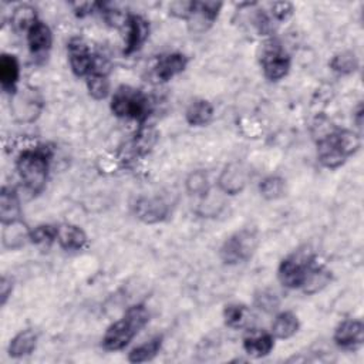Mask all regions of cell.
Masks as SVG:
<instances>
[{"label":"cell","instance_id":"1","mask_svg":"<svg viewBox=\"0 0 364 364\" xmlns=\"http://www.w3.org/2000/svg\"><path fill=\"white\" fill-rule=\"evenodd\" d=\"M360 146L361 139L358 134L350 129L334 128L331 132L317 139V158L323 166L336 169L341 166L348 156L355 154Z\"/></svg>","mask_w":364,"mask_h":364},{"label":"cell","instance_id":"2","mask_svg":"<svg viewBox=\"0 0 364 364\" xmlns=\"http://www.w3.org/2000/svg\"><path fill=\"white\" fill-rule=\"evenodd\" d=\"M51 149L47 145L24 149L16 159V169L26 189L38 195L43 192L48 178Z\"/></svg>","mask_w":364,"mask_h":364},{"label":"cell","instance_id":"3","mask_svg":"<svg viewBox=\"0 0 364 364\" xmlns=\"http://www.w3.org/2000/svg\"><path fill=\"white\" fill-rule=\"evenodd\" d=\"M149 311L144 304H134L128 307L124 316L114 321L102 337V347L107 351H118L125 348L132 338L148 324Z\"/></svg>","mask_w":364,"mask_h":364},{"label":"cell","instance_id":"4","mask_svg":"<svg viewBox=\"0 0 364 364\" xmlns=\"http://www.w3.org/2000/svg\"><path fill=\"white\" fill-rule=\"evenodd\" d=\"M111 111L118 118L144 122L151 111L148 97L136 88L121 85L111 98Z\"/></svg>","mask_w":364,"mask_h":364},{"label":"cell","instance_id":"5","mask_svg":"<svg viewBox=\"0 0 364 364\" xmlns=\"http://www.w3.org/2000/svg\"><path fill=\"white\" fill-rule=\"evenodd\" d=\"M257 245L259 237L256 230L240 229L223 242L219 250V256L225 264H239L253 256Z\"/></svg>","mask_w":364,"mask_h":364},{"label":"cell","instance_id":"6","mask_svg":"<svg viewBox=\"0 0 364 364\" xmlns=\"http://www.w3.org/2000/svg\"><path fill=\"white\" fill-rule=\"evenodd\" d=\"M260 65L269 81H279L289 74L290 57L277 40H267L262 46Z\"/></svg>","mask_w":364,"mask_h":364},{"label":"cell","instance_id":"7","mask_svg":"<svg viewBox=\"0 0 364 364\" xmlns=\"http://www.w3.org/2000/svg\"><path fill=\"white\" fill-rule=\"evenodd\" d=\"M43 98L37 90L24 87L10 95V111L18 122H33L43 111Z\"/></svg>","mask_w":364,"mask_h":364},{"label":"cell","instance_id":"8","mask_svg":"<svg viewBox=\"0 0 364 364\" xmlns=\"http://www.w3.org/2000/svg\"><path fill=\"white\" fill-rule=\"evenodd\" d=\"M311 263L313 257L297 255H291L283 259L277 269L279 282L287 289H300Z\"/></svg>","mask_w":364,"mask_h":364},{"label":"cell","instance_id":"9","mask_svg":"<svg viewBox=\"0 0 364 364\" xmlns=\"http://www.w3.org/2000/svg\"><path fill=\"white\" fill-rule=\"evenodd\" d=\"M67 54L71 71L77 77H88L94 71L95 55L81 38H71L67 44Z\"/></svg>","mask_w":364,"mask_h":364},{"label":"cell","instance_id":"10","mask_svg":"<svg viewBox=\"0 0 364 364\" xmlns=\"http://www.w3.org/2000/svg\"><path fill=\"white\" fill-rule=\"evenodd\" d=\"M169 205L159 196H141L134 203L135 216L148 225L159 223L169 215Z\"/></svg>","mask_w":364,"mask_h":364},{"label":"cell","instance_id":"11","mask_svg":"<svg viewBox=\"0 0 364 364\" xmlns=\"http://www.w3.org/2000/svg\"><path fill=\"white\" fill-rule=\"evenodd\" d=\"M333 340L336 346L346 351H354L364 343V324L360 320L347 318L338 323Z\"/></svg>","mask_w":364,"mask_h":364},{"label":"cell","instance_id":"12","mask_svg":"<svg viewBox=\"0 0 364 364\" xmlns=\"http://www.w3.org/2000/svg\"><path fill=\"white\" fill-rule=\"evenodd\" d=\"M247 178L249 172L243 164L230 162L223 168L218 178L219 191L226 195H237L245 189Z\"/></svg>","mask_w":364,"mask_h":364},{"label":"cell","instance_id":"13","mask_svg":"<svg viewBox=\"0 0 364 364\" xmlns=\"http://www.w3.org/2000/svg\"><path fill=\"white\" fill-rule=\"evenodd\" d=\"M188 65V57L182 53H168L158 57L152 75L159 82H166L172 80L175 75L181 74Z\"/></svg>","mask_w":364,"mask_h":364},{"label":"cell","instance_id":"14","mask_svg":"<svg viewBox=\"0 0 364 364\" xmlns=\"http://www.w3.org/2000/svg\"><path fill=\"white\" fill-rule=\"evenodd\" d=\"M222 9L220 1H195L193 11L188 18V23L193 31L208 30L219 16Z\"/></svg>","mask_w":364,"mask_h":364},{"label":"cell","instance_id":"15","mask_svg":"<svg viewBox=\"0 0 364 364\" xmlns=\"http://www.w3.org/2000/svg\"><path fill=\"white\" fill-rule=\"evenodd\" d=\"M125 24L128 27V34H127V46L124 53L125 54H132L134 51L139 50L142 44L146 41L149 36V23L138 16V14H129L125 18Z\"/></svg>","mask_w":364,"mask_h":364},{"label":"cell","instance_id":"16","mask_svg":"<svg viewBox=\"0 0 364 364\" xmlns=\"http://www.w3.org/2000/svg\"><path fill=\"white\" fill-rule=\"evenodd\" d=\"M274 347V337L272 333L262 330H252L243 337V350L255 358L267 355Z\"/></svg>","mask_w":364,"mask_h":364},{"label":"cell","instance_id":"17","mask_svg":"<svg viewBox=\"0 0 364 364\" xmlns=\"http://www.w3.org/2000/svg\"><path fill=\"white\" fill-rule=\"evenodd\" d=\"M23 210L17 191L13 186H3L0 193V220L1 225L21 220Z\"/></svg>","mask_w":364,"mask_h":364},{"label":"cell","instance_id":"18","mask_svg":"<svg viewBox=\"0 0 364 364\" xmlns=\"http://www.w3.org/2000/svg\"><path fill=\"white\" fill-rule=\"evenodd\" d=\"M27 44L31 54H36V55L46 54L53 44V33L50 27L41 20H37L27 30Z\"/></svg>","mask_w":364,"mask_h":364},{"label":"cell","instance_id":"19","mask_svg":"<svg viewBox=\"0 0 364 364\" xmlns=\"http://www.w3.org/2000/svg\"><path fill=\"white\" fill-rule=\"evenodd\" d=\"M57 242L61 249L74 252V250L84 249L87 246L88 237L80 226L71 225V223H63L57 226Z\"/></svg>","mask_w":364,"mask_h":364},{"label":"cell","instance_id":"20","mask_svg":"<svg viewBox=\"0 0 364 364\" xmlns=\"http://www.w3.org/2000/svg\"><path fill=\"white\" fill-rule=\"evenodd\" d=\"M20 77V64L16 55L3 53L0 57V84L3 91L13 95L17 91Z\"/></svg>","mask_w":364,"mask_h":364},{"label":"cell","instance_id":"21","mask_svg":"<svg viewBox=\"0 0 364 364\" xmlns=\"http://www.w3.org/2000/svg\"><path fill=\"white\" fill-rule=\"evenodd\" d=\"M37 333L31 328L21 330L9 343L7 353L13 358H21L31 354L37 346Z\"/></svg>","mask_w":364,"mask_h":364},{"label":"cell","instance_id":"22","mask_svg":"<svg viewBox=\"0 0 364 364\" xmlns=\"http://www.w3.org/2000/svg\"><path fill=\"white\" fill-rule=\"evenodd\" d=\"M330 280H331V273L326 267L316 264L313 260L304 277L303 286L300 289L306 294H314L321 289H324L327 284H330Z\"/></svg>","mask_w":364,"mask_h":364},{"label":"cell","instance_id":"23","mask_svg":"<svg viewBox=\"0 0 364 364\" xmlns=\"http://www.w3.org/2000/svg\"><path fill=\"white\" fill-rule=\"evenodd\" d=\"M212 118L213 107L206 100L192 101L185 111V119L192 127H205L212 121Z\"/></svg>","mask_w":364,"mask_h":364},{"label":"cell","instance_id":"24","mask_svg":"<svg viewBox=\"0 0 364 364\" xmlns=\"http://www.w3.org/2000/svg\"><path fill=\"white\" fill-rule=\"evenodd\" d=\"M300 323L294 313L282 311L279 313L272 323V336L279 340H287L299 331Z\"/></svg>","mask_w":364,"mask_h":364},{"label":"cell","instance_id":"25","mask_svg":"<svg viewBox=\"0 0 364 364\" xmlns=\"http://www.w3.org/2000/svg\"><path fill=\"white\" fill-rule=\"evenodd\" d=\"M30 229L23 223V220L11 222L3 225V233H1V242L3 246L7 249H17L24 245L26 240H28Z\"/></svg>","mask_w":364,"mask_h":364},{"label":"cell","instance_id":"26","mask_svg":"<svg viewBox=\"0 0 364 364\" xmlns=\"http://www.w3.org/2000/svg\"><path fill=\"white\" fill-rule=\"evenodd\" d=\"M162 343H164L162 336L158 334V336L152 337L151 340L145 341L144 344H139L135 348H132L128 354V361L135 363V364L151 361L159 353V350L162 347Z\"/></svg>","mask_w":364,"mask_h":364},{"label":"cell","instance_id":"27","mask_svg":"<svg viewBox=\"0 0 364 364\" xmlns=\"http://www.w3.org/2000/svg\"><path fill=\"white\" fill-rule=\"evenodd\" d=\"M223 320L230 328H242L250 320V310L247 306L239 303L226 304L223 309Z\"/></svg>","mask_w":364,"mask_h":364},{"label":"cell","instance_id":"28","mask_svg":"<svg viewBox=\"0 0 364 364\" xmlns=\"http://www.w3.org/2000/svg\"><path fill=\"white\" fill-rule=\"evenodd\" d=\"M260 195L267 200H276L286 192V181L277 175H270L259 183Z\"/></svg>","mask_w":364,"mask_h":364},{"label":"cell","instance_id":"29","mask_svg":"<svg viewBox=\"0 0 364 364\" xmlns=\"http://www.w3.org/2000/svg\"><path fill=\"white\" fill-rule=\"evenodd\" d=\"M37 20L36 9L30 4H20L11 13V24L16 30L27 31Z\"/></svg>","mask_w":364,"mask_h":364},{"label":"cell","instance_id":"30","mask_svg":"<svg viewBox=\"0 0 364 364\" xmlns=\"http://www.w3.org/2000/svg\"><path fill=\"white\" fill-rule=\"evenodd\" d=\"M330 68L341 75L354 73L358 68V58L351 51H341L333 55L330 60Z\"/></svg>","mask_w":364,"mask_h":364},{"label":"cell","instance_id":"31","mask_svg":"<svg viewBox=\"0 0 364 364\" xmlns=\"http://www.w3.org/2000/svg\"><path fill=\"white\" fill-rule=\"evenodd\" d=\"M28 240L40 247H50L57 242V226L54 225H38L34 229H30Z\"/></svg>","mask_w":364,"mask_h":364},{"label":"cell","instance_id":"32","mask_svg":"<svg viewBox=\"0 0 364 364\" xmlns=\"http://www.w3.org/2000/svg\"><path fill=\"white\" fill-rule=\"evenodd\" d=\"M87 90L88 94L97 101L107 98L109 94L108 75L104 73H91L87 77Z\"/></svg>","mask_w":364,"mask_h":364},{"label":"cell","instance_id":"33","mask_svg":"<svg viewBox=\"0 0 364 364\" xmlns=\"http://www.w3.org/2000/svg\"><path fill=\"white\" fill-rule=\"evenodd\" d=\"M186 189L191 195H196V196H205L209 191H210V185H209V179L205 171L198 169L193 171L188 178H186Z\"/></svg>","mask_w":364,"mask_h":364},{"label":"cell","instance_id":"34","mask_svg":"<svg viewBox=\"0 0 364 364\" xmlns=\"http://www.w3.org/2000/svg\"><path fill=\"white\" fill-rule=\"evenodd\" d=\"M155 142H156V132L151 128H141L135 135L131 146L134 148L135 154L144 155L155 145Z\"/></svg>","mask_w":364,"mask_h":364},{"label":"cell","instance_id":"35","mask_svg":"<svg viewBox=\"0 0 364 364\" xmlns=\"http://www.w3.org/2000/svg\"><path fill=\"white\" fill-rule=\"evenodd\" d=\"M193 3L195 1H173L169 6V13L178 18L188 21L193 11Z\"/></svg>","mask_w":364,"mask_h":364},{"label":"cell","instance_id":"36","mask_svg":"<svg viewBox=\"0 0 364 364\" xmlns=\"http://www.w3.org/2000/svg\"><path fill=\"white\" fill-rule=\"evenodd\" d=\"M293 14V4L289 1H279L272 4V18L274 21H286Z\"/></svg>","mask_w":364,"mask_h":364},{"label":"cell","instance_id":"37","mask_svg":"<svg viewBox=\"0 0 364 364\" xmlns=\"http://www.w3.org/2000/svg\"><path fill=\"white\" fill-rule=\"evenodd\" d=\"M256 304H257L259 309L270 311V310H274L279 306V299L274 293L262 291L259 296H256Z\"/></svg>","mask_w":364,"mask_h":364},{"label":"cell","instance_id":"38","mask_svg":"<svg viewBox=\"0 0 364 364\" xmlns=\"http://www.w3.org/2000/svg\"><path fill=\"white\" fill-rule=\"evenodd\" d=\"M13 291V282L11 279L3 276L0 280V304L4 306L7 303V299L11 296Z\"/></svg>","mask_w":364,"mask_h":364},{"label":"cell","instance_id":"39","mask_svg":"<svg viewBox=\"0 0 364 364\" xmlns=\"http://www.w3.org/2000/svg\"><path fill=\"white\" fill-rule=\"evenodd\" d=\"M74 6V11L78 16H85V14H91L94 11V9L100 7L98 3H75Z\"/></svg>","mask_w":364,"mask_h":364},{"label":"cell","instance_id":"40","mask_svg":"<svg viewBox=\"0 0 364 364\" xmlns=\"http://www.w3.org/2000/svg\"><path fill=\"white\" fill-rule=\"evenodd\" d=\"M354 121L358 127H361V124H363V105L361 104L357 107V111L354 112Z\"/></svg>","mask_w":364,"mask_h":364}]
</instances>
